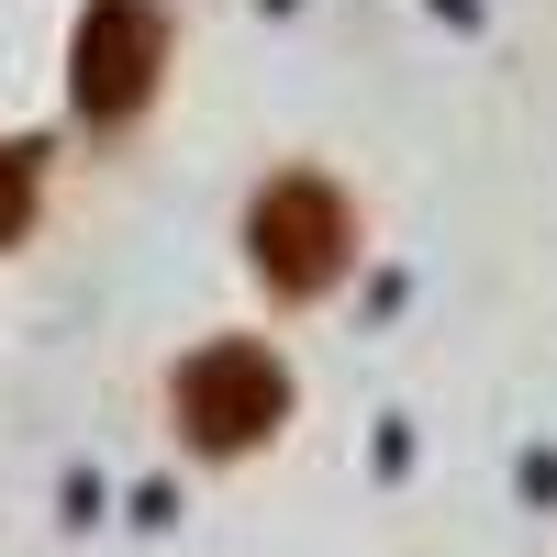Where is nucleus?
I'll use <instances>...</instances> for the list:
<instances>
[{
	"label": "nucleus",
	"instance_id": "obj_1",
	"mask_svg": "<svg viewBox=\"0 0 557 557\" xmlns=\"http://www.w3.org/2000/svg\"><path fill=\"white\" fill-rule=\"evenodd\" d=\"M278 412H290V368H278L268 346H246V335H223V346H201L190 368H178V424H190L201 457L268 446Z\"/></svg>",
	"mask_w": 557,
	"mask_h": 557
},
{
	"label": "nucleus",
	"instance_id": "obj_2",
	"mask_svg": "<svg viewBox=\"0 0 557 557\" xmlns=\"http://www.w3.org/2000/svg\"><path fill=\"white\" fill-rule=\"evenodd\" d=\"M246 246H257V278H268V290L312 301V290H335L357 223H346V201L323 190V178H268L257 212H246Z\"/></svg>",
	"mask_w": 557,
	"mask_h": 557
},
{
	"label": "nucleus",
	"instance_id": "obj_4",
	"mask_svg": "<svg viewBox=\"0 0 557 557\" xmlns=\"http://www.w3.org/2000/svg\"><path fill=\"white\" fill-rule=\"evenodd\" d=\"M23 223H34V157H23V146H0V246H12Z\"/></svg>",
	"mask_w": 557,
	"mask_h": 557
},
{
	"label": "nucleus",
	"instance_id": "obj_3",
	"mask_svg": "<svg viewBox=\"0 0 557 557\" xmlns=\"http://www.w3.org/2000/svg\"><path fill=\"white\" fill-rule=\"evenodd\" d=\"M146 89H157V12L146 0H101V12L78 23V112L123 123Z\"/></svg>",
	"mask_w": 557,
	"mask_h": 557
}]
</instances>
